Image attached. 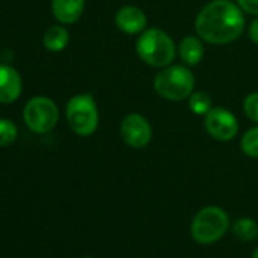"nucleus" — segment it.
Here are the masks:
<instances>
[{
    "label": "nucleus",
    "mask_w": 258,
    "mask_h": 258,
    "mask_svg": "<svg viewBox=\"0 0 258 258\" xmlns=\"http://www.w3.org/2000/svg\"><path fill=\"white\" fill-rule=\"evenodd\" d=\"M240 8L247 14L258 16V0H237Z\"/></svg>",
    "instance_id": "19"
},
{
    "label": "nucleus",
    "mask_w": 258,
    "mask_h": 258,
    "mask_svg": "<svg viewBox=\"0 0 258 258\" xmlns=\"http://www.w3.org/2000/svg\"><path fill=\"white\" fill-rule=\"evenodd\" d=\"M58 108L53 100L44 96L31 99L25 106V121L34 133L46 134L58 121Z\"/></svg>",
    "instance_id": "6"
},
{
    "label": "nucleus",
    "mask_w": 258,
    "mask_h": 258,
    "mask_svg": "<svg viewBox=\"0 0 258 258\" xmlns=\"http://www.w3.org/2000/svg\"><path fill=\"white\" fill-rule=\"evenodd\" d=\"M195 87L193 73L184 66H167L154 81L155 91L167 100H182L191 96Z\"/></svg>",
    "instance_id": "3"
},
{
    "label": "nucleus",
    "mask_w": 258,
    "mask_h": 258,
    "mask_svg": "<svg viewBox=\"0 0 258 258\" xmlns=\"http://www.w3.org/2000/svg\"><path fill=\"white\" fill-rule=\"evenodd\" d=\"M229 226L228 214L219 207L202 208L191 222V237L202 244L220 240Z\"/></svg>",
    "instance_id": "4"
},
{
    "label": "nucleus",
    "mask_w": 258,
    "mask_h": 258,
    "mask_svg": "<svg viewBox=\"0 0 258 258\" xmlns=\"http://www.w3.org/2000/svg\"><path fill=\"white\" fill-rule=\"evenodd\" d=\"M16 139H17V126L8 118H0V148H7L13 145Z\"/></svg>",
    "instance_id": "17"
},
{
    "label": "nucleus",
    "mask_w": 258,
    "mask_h": 258,
    "mask_svg": "<svg viewBox=\"0 0 258 258\" xmlns=\"http://www.w3.org/2000/svg\"><path fill=\"white\" fill-rule=\"evenodd\" d=\"M139 56L149 66L167 67L175 59V44L172 38L161 29L145 31L136 44Z\"/></svg>",
    "instance_id": "2"
},
{
    "label": "nucleus",
    "mask_w": 258,
    "mask_h": 258,
    "mask_svg": "<svg viewBox=\"0 0 258 258\" xmlns=\"http://www.w3.org/2000/svg\"><path fill=\"white\" fill-rule=\"evenodd\" d=\"M52 13L61 23H75L84 13V0H52Z\"/></svg>",
    "instance_id": "11"
},
{
    "label": "nucleus",
    "mask_w": 258,
    "mask_h": 258,
    "mask_svg": "<svg viewBox=\"0 0 258 258\" xmlns=\"http://www.w3.org/2000/svg\"><path fill=\"white\" fill-rule=\"evenodd\" d=\"M188 106H190L193 114L205 115L211 109V97L204 91L191 93V96L188 99Z\"/></svg>",
    "instance_id": "15"
},
{
    "label": "nucleus",
    "mask_w": 258,
    "mask_h": 258,
    "mask_svg": "<svg viewBox=\"0 0 258 258\" xmlns=\"http://www.w3.org/2000/svg\"><path fill=\"white\" fill-rule=\"evenodd\" d=\"M115 25L121 32L134 35L146 29L148 19L146 14L137 7H123L115 14Z\"/></svg>",
    "instance_id": "9"
},
{
    "label": "nucleus",
    "mask_w": 258,
    "mask_h": 258,
    "mask_svg": "<svg viewBox=\"0 0 258 258\" xmlns=\"http://www.w3.org/2000/svg\"><path fill=\"white\" fill-rule=\"evenodd\" d=\"M249 38L252 43L258 44V19L252 22V25L249 26Z\"/></svg>",
    "instance_id": "20"
},
{
    "label": "nucleus",
    "mask_w": 258,
    "mask_h": 258,
    "mask_svg": "<svg viewBox=\"0 0 258 258\" xmlns=\"http://www.w3.org/2000/svg\"><path fill=\"white\" fill-rule=\"evenodd\" d=\"M252 258H258V247L255 249V252H253V255H252Z\"/></svg>",
    "instance_id": "21"
},
{
    "label": "nucleus",
    "mask_w": 258,
    "mask_h": 258,
    "mask_svg": "<svg viewBox=\"0 0 258 258\" xmlns=\"http://www.w3.org/2000/svg\"><path fill=\"white\" fill-rule=\"evenodd\" d=\"M120 136L127 146L142 149L152 139V127L142 114H129L120 124Z\"/></svg>",
    "instance_id": "8"
},
{
    "label": "nucleus",
    "mask_w": 258,
    "mask_h": 258,
    "mask_svg": "<svg viewBox=\"0 0 258 258\" xmlns=\"http://www.w3.org/2000/svg\"><path fill=\"white\" fill-rule=\"evenodd\" d=\"M69 32L66 28L62 26H52L46 31L44 34V46L47 47V50L50 52H61L66 49V46L69 44Z\"/></svg>",
    "instance_id": "13"
},
{
    "label": "nucleus",
    "mask_w": 258,
    "mask_h": 258,
    "mask_svg": "<svg viewBox=\"0 0 258 258\" xmlns=\"http://www.w3.org/2000/svg\"><path fill=\"white\" fill-rule=\"evenodd\" d=\"M84 258H90V256H84Z\"/></svg>",
    "instance_id": "22"
},
{
    "label": "nucleus",
    "mask_w": 258,
    "mask_h": 258,
    "mask_svg": "<svg viewBox=\"0 0 258 258\" xmlns=\"http://www.w3.org/2000/svg\"><path fill=\"white\" fill-rule=\"evenodd\" d=\"M179 56L187 66H198L204 56V46L199 38L196 37H185L179 43Z\"/></svg>",
    "instance_id": "12"
},
{
    "label": "nucleus",
    "mask_w": 258,
    "mask_h": 258,
    "mask_svg": "<svg viewBox=\"0 0 258 258\" xmlns=\"http://www.w3.org/2000/svg\"><path fill=\"white\" fill-rule=\"evenodd\" d=\"M241 151L250 157V158H258V126L252 127L243 136L241 139Z\"/></svg>",
    "instance_id": "16"
},
{
    "label": "nucleus",
    "mask_w": 258,
    "mask_h": 258,
    "mask_svg": "<svg viewBox=\"0 0 258 258\" xmlns=\"http://www.w3.org/2000/svg\"><path fill=\"white\" fill-rule=\"evenodd\" d=\"M232 232L235 234V237L238 240L243 241H252L253 238H256L258 235V225L247 217H241L238 220L234 222L232 225Z\"/></svg>",
    "instance_id": "14"
},
{
    "label": "nucleus",
    "mask_w": 258,
    "mask_h": 258,
    "mask_svg": "<svg viewBox=\"0 0 258 258\" xmlns=\"http://www.w3.org/2000/svg\"><path fill=\"white\" fill-rule=\"evenodd\" d=\"M243 109L252 121H258V93H252L244 99Z\"/></svg>",
    "instance_id": "18"
},
{
    "label": "nucleus",
    "mask_w": 258,
    "mask_h": 258,
    "mask_svg": "<svg viewBox=\"0 0 258 258\" xmlns=\"http://www.w3.org/2000/svg\"><path fill=\"white\" fill-rule=\"evenodd\" d=\"M243 28L241 10L229 0H213L196 19L198 35L211 44H226L237 40Z\"/></svg>",
    "instance_id": "1"
},
{
    "label": "nucleus",
    "mask_w": 258,
    "mask_h": 258,
    "mask_svg": "<svg viewBox=\"0 0 258 258\" xmlns=\"http://www.w3.org/2000/svg\"><path fill=\"white\" fill-rule=\"evenodd\" d=\"M22 93V78L11 66H0V102L13 103Z\"/></svg>",
    "instance_id": "10"
},
{
    "label": "nucleus",
    "mask_w": 258,
    "mask_h": 258,
    "mask_svg": "<svg viewBox=\"0 0 258 258\" xmlns=\"http://www.w3.org/2000/svg\"><path fill=\"white\" fill-rule=\"evenodd\" d=\"M204 123L207 133L219 142L232 140L238 131L237 118L225 108H211L205 114Z\"/></svg>",
    "instance_id": "7"
},
{
    "label": "nucleus",
    "mask_w": 258,
    "mask_h": 258,
    "mask_svg": "<svg viewBox=\"0 0 258 258\" xmlns=\"http://www.w3.org/2000/svg\"><path fill=\"white\" fill-rule=\"evenodd\" d=\"M66 115L70 127L81 137H88L97 129L99 112L91 94H78L72 97L67 103Z\"/></svg>",
    "instance_id": "5"
}]
</instances>
